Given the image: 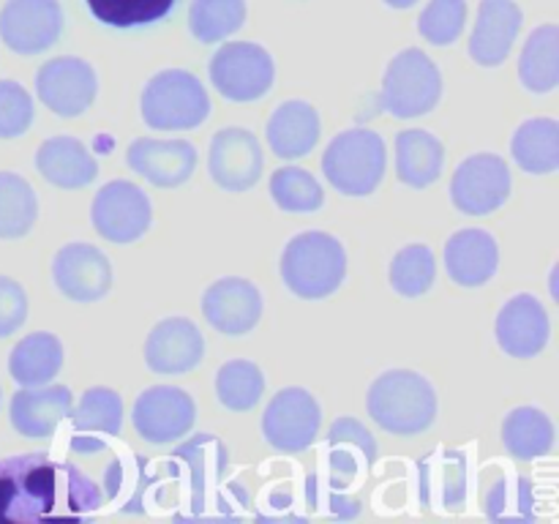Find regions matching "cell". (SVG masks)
Returning <instances> with one entry per match:
<instances>
[{"label": "cell", "mask_w": 559, "mask_h": 524, "mask_svg": "<svg viewBox=\"0 0 559 524\" xmlns=\"http://www.w3.org/2000/svg\"><path fill=\"white\" fill-rule=\"evenodd\" d=\"M495 336L502 353L511 358H535L546 349L551 336V320L546 306L535 295L519 293L500 309Z\"/></svg>", "instance_id": "obj_18"}, {"label": "cell", "mask_w": 559, "mask_h": 524, "mask_svg": "<svg viewBox=\"0 0 559 524\" xmlns=\"http://www.w3.org/2000/svg\"><path fill=\"white\" fill-rule=\"evenodd\" d=\"M265 136L267 145L278 158L295 162V158L309 156L322 136L320 112L309 102L289 98V102L278 104L273 109L265 126Z\"/></svg>", "instance_id": "obj_24"}, {"label": "cell", "mask_w": 559, "mask_h": 524, "mask_svg": "<svg viewBox=\"0 0 559 524\" xmlns=\"http://www.w3.org/2000/svg\"><path fill=\"white\" fill-rule=\"evenodd\" d=\"M36 118L33 96L14 80H0V140L27 134Z\"/></svg>", "instance_id": "obj_41"}, {"label": "cell", "mask_w": 559, "mask_h": 524, "mask_svg": "<svg viewBox=\"0 0 559 524\" xmlns=\"http://www.w3.org/2000/svg\"><path fill=\"white\" fill-rule=\"evenodd\" d=\"M197 147L186 140H153L140 136L126 151V162L140 178L158 189L183 186L197 169Z\"/></svg>", "instance_id": "obj_21"}, {"label": "cell", "mask_w": 559, "mask_h": 524, "mask_svg": "<svg viewBox=\"0 0 559 524\" xmlns=\"http://www.w3.org/2000/svg\"><path fill=\"white\" fill-rule=\"evenodd\" d=\"M265 393V374L254 360L233 358L218 369L216 396L229 413H249Z\"/></svg>", "instance_id": "obj_34"}, {"label": "cell", "mask_w": 559, "mask_h": 524, "mask_svg": "<svg viewBox=\"0 0 559 524\" xmlns=\"http://www.w3.org/2000/svg\"><path fill=\"white\" fill-rule=\"evenodd\" d=\"M262 169H265V156L262 145L249 129L243 126H227L216 131L207 151V172L213 183L224 191H249L260 183Z\"/></svg>", "instance_id": "obj_13"}, {"label": "cell", "mask_w": 559, "mask_h": 524, "mask_svg": "<svg viewBox=\"0 0 559 524\" xmlns=\"http://www.w3.org/2000/svg\"><path fill=\"white\" fill-rule=\"evenodd\" d=\"M366 409L388 434L415 437L435 426L440 404L435 385L424 374L413 369H391L369 385Z\"/></svg>", "instance_id": "obj_2"}, {"label": "cell", "mask_w": 559, "mask_h": 524, "mask_svg": "<svg viewBox=\"0 0 559 524\" xmlns=\"http://www.w3.org/2000/svg\"><path fill=\"white\" fill-rule=\"evenodd\" d=\"M486 513L489 519L497 522H522V519H533L535 505H533V484L524 478H508L497 480L495 489L489 491V500H486Z\"/></svg>", "instance_id": "obj_40"}, {"label": "cell", "mask_w": 559, "mask_h": 524, "mask_svg": "<svg viewBox=\"0 0 559 524\" xmlns=\"http://www.w3.org/2000/svg\"><path fill=\"white\" fill-rule=\"evenodd\" d=\"M385 3L391 5V9H399V11H402V9H413V5L418 3V0H385Z\"/></svg>", "instance_id": "obj_44"}, {"label": "cell", "mask_w": 559, "mask_h": 524, "mask_svg": "<svg viewBox=\"0 0 559 524\" xmlns=\"http://www.w3.org/2000/svg\"><path fill=\"white\" fill-rule=\"evenodd\" d=\"M511 156L530 175H551L559 169V120L530 118L513 131Z\"/></svg>", "instance_id": "obj_30"}, {"label": "cell", "mask_w": 559, "mask_h": 524, "mask_svg": "<svg viewBox=\"0 0 559 524\" xmlns=\"http://www.w3.org/2000/svg\"><path fill=\"white\" fill-rule=\"evenodd\" d=\"M60 369H63V344L47 331L27 333L9 355V374L22 388L47 385Z\"/></svg>", "instance_id": "obj_28"}, {"label": "cell", "mask_w": 559, "mask_h": 524, "mask_svg": "<svg viewBox=\"0 0 559 524\" xmlns=\"http://www.w3.org/2000/svg\"><path fill=\"white\" fill-rule=\"evenodd\" d=\"M27 320V295L20 282L0 276V338L20 331Z\"/></svg>", "instance_id": "obj_43"}, {"label": "cell", "mask_w": 559, "mask_h": 524, "mask_svg": "<svg viewBox=\"0 0 559 524\" xmlns=\"http://www.w3.org/2000/svg\"><path fill=\"white\" fill-rule=\"evenodd\" d=\"M420 500L435 511H459L467 500V456L435 451L418 464Z\"/></svg>", "instance_id": "obj_26"}, {"label": "cell", "mask_w": 559, "mask_h": 524, "mask_svg": "<svg viewBox=\"0 0 559 524\" xmlns=\"http://www.w3.org/2000/svg\"><path fill=\"white\" fill-rule=\"evenodd\" d=\"M555 420L540 407H516L502 420V445L513 458L533 462L555 445Z\"/></svg>", "instance_id": "obj_31"}, {"label": "cell", "mask_w": 559, "mask_h": 524, "mask_svg": "<svg viewBox=\"0 0 559 524\" xmlns=\"http://www.w3.org/2000/svg\"><path fill=\"white\" fill-rule=\"evenodd\" d=\"M442 98V74L435 60L418 47L402 49L382 76V107L393 118L429 115Z\"/></svg>", "instance_id": "obj_6"}, {"label": "cell", "mask_w": 559, "mask_h": 524, "mask_svg": "<svg viewBox=\"0 0 559 524\" xmlns=\"http://www.w3.org/2000/svg\"><path fill=\"white\" fill-rule=\"evenodd\" d=\"M202 317L224 336H246L262 320L260 287L249 278H218L202 293Z\"/></svg>", "instance_id": "obj_16"}, {"label": "cell", "mask_w": 559, "mask_h": 524, "mask_svg": "<svg viewBox=\"0 0 559 524\" xmlns=\"http://www.w3.org/2000/svg\"><path fill=\"white\" fill-rule=\"evenodd\" d=\"M271 200L287 213H317L325 205V191L309 169L282 167L271 175Z\"/></svg>", "instance_id": "obj_37"}, {"label": "cell", "mask_w": 559, "mask_h": 524, "mask_svg": "<svg viewBox=\"0 0 559 524\" xmlns=\"http://www.w3.org/2000/svg\"><path fill=\"white\" fill-rule=\"evenodd\" d=\"M85 3L93 20L120 31L153 25L175 9V0H85Z\"/></svg>", "instance_id": "obj_38"}, {"label": "cell", "mask_w": 559, "mask_h": 524, "mask_svg": "<svg viewBox=\"0 0 559 524\" xmlns=\"http://www.w3.org/2000/svg\"><path fill=\"white\" fill-rule=\"evenodd\" d=\"M513 189L511 167L497 153H475L456 167L451 180V202L464 216H489L500 211Z\"/></svg>", "instance_id": "obj_8"}, {"label": "cell", "mask_w": 559, "mask_h": 524, "mask_svg": "<svg viewBox=\"0 0 559 524\" xmlns=\"http://www.w3.org/2000/svg\"><path fill=\"white\" fill-rule=\"evenodd\" d=\"M74 396L66 385H27L14 393L9 407L11 426L22 437H52L58 426L69 418Z\"/></svg>", "instance_id": "obj_23"}, {"label": "cell", "mask_w": 559, "mask_h": 524, "mask_svg": "<svg viewBox=\"0 0 559 524\" xmlns=\"http://www.w3.org/2000/svg\"><path fill=\"white\" fill-rule=\"evenodd\" d=\"M322 407L306 388H284L267 402L262 415V434L267 445L282 453H304L317 442Z\"/></svg>", "instance_id": "obj_10"}, {"label": "cell", "mask_w": 559, "mask_h": 524, "mask_svg": "<svg viewBox=\"0 0 559 524\" xmlns=\"http://www.w3.org/2000/svg\"><path fill=\"white\" fill-rule=\"evenodd\" d=\"M278 267L289 293L304 300H322L347 278V251L331 233L309 229L284 246Z\"/></svg>", "instance_id": "obj_3"}, {"label": "cell", "mask_w": 559, "mask_h": 524, "mask_svg": "<svg viewBox=\"0 0 559 524\" xmlns=\"http://www.w3.org/2000/svg\"><path fill=\"white\" fill-rule=\"evenodd\" d=\"M140 112L156 131H191L200 129L211 115V96L191 71L164 69L147 80Z\"/></svg>", "instance_id": "obj_4"}, {"label": "cell", "mask_w": 559, "mask_h": 524, "mask_svg": "<svg viewBox=\"0 0 559 524\" xmlns=\"http://www.w3.org/2000/svg\"><path fill=\"white\" fill-rule=\"evenodd\" d=\"M71 451L93 456L104 451L123 429V398L112 388H91L71 407Z\"/></svg>", "instance_id": "obj_19"}, {"label": "cell", "mask_w": 559, "mask_h": 524, "mask_svg": "<svg viewBox=\"0 0 559 524\" xmlns=\"http://www.w3.org/2000/svg\"><path fill=\"white\" fill-rule=\"evenodd\" d=\"M211 82L224 98L238 104L267 96L276 82V60L254 41H229L211 58Z\"/></svg>", "instance_id": "obj_7"}, {"label": "cell", "mask_w": 559, "mask_h": 524, "mask_svg": "<svg viewBox=\"0 0 559 524\" xmlns=\"http://www.w3.org/2000/svg\"><path fill=\"white\" fill-rule=\"evenodd\" d=\"M36 169L49 186L74 191L98 178V162L76 136H49L36 151Z\"/></svg>", "instance_id": "obj_25"}, {"label": "cell", "mask_w": 559, "mask_h": 524, "mask_svg": "<svg viewBox=\"0 0 559 524\" xmlns=\"http://www.w3.org/2000/svg\"><path fill=\"white\" fill-rule=\"evenodd\" d=\"M91 222L109 243H134L151 229L153 205L145 191L131 180H109L93 196Z\"/></svg>", "instance_id": "obj_9"}, {"label": "cell", "mask_w": 559, "mask_h": 524, "mask_svg": "<svg viewBox=\"0 0 559 524\" xmlns=\"http://www.w3.org/2000/svg\"><path fill=\"white\" fill-rule=\"evenodd\" d=\"M328 448H336V451L353 453V456H358L360 462L366 458V467H371V464L377 462L374 437H371L369 429H366V426L360 424V420H355V418L333 420L331 434H328Z\"/></svg>", "instance_id": "obj_42"}, {"label": "cell", "mask_w": 559, "mask_h": 524, "mask_svg": "<svg viewBox=\"0 0 559 524\" xmlns=\"http://www.w3.org/2000/svg\"><path fill=\"white\" fill-rule=\"evenodd\" d=\"M385 140L371 129H347L336 134L322 156L328 183L344 196H369L385 178Z\"/></svg>", "instance_id": "obj_5"}, {"label": "cell", "mask_w": 559, "mask_h": 524, "mask_svg": "<svg viewBox=\"0 0 559 524\" xmlns=\"http://www.w3.org/2000/svg\"><path fill=\"white\" fill-rule=\"evenodd\" d=\"M445 164V145L440 136L424 129H404L396 134V175L409 189L437 183Z\"/></svg>", "instance_id": "obj_27"}, {"label": "cell", "mask_w": 559, "mask_h": 524, "mask_svg": "<svg viewBox=\"0 0 559 524\" xmlns=\"http://www.w3.org/2000/svg\"><path fill=\"white\" fill-rule=\"evenodd\" d=\"M519 80L524 91L544 96L557 91L559 85V27L555 22L540 25L530 33L524 41L522 58H519Z\"/></svg>", "instance_id": "obj_29"}, {"label": "cell", "mask_w": 559, "mask_h": 524, "mask_svg": "<svg viewBox=\"0 0 559 524\" xmlns=\"http://www.w3.org/2000/svg\"><path fill=\"white\" fill-rule=\"evenodd\" d=\"M524 14L516 0H480L478 20L469 36V58L484 69H497L513 52Z\"/></svg>", "instance_id": "obj_20"}, {"label": "cell", "mask_w": 559, "mask_h": 524, "mask_svg": "<svg viewBox=\"0 0 559 524\" xmlns=\"http://www.w3.org/2000/svg\"><path fill=\"white\" fill-rule=\"evenodd\" d=\"M445 271L459 287H484L500 271V243L489 229H459L445 243Z\"/></svg>", "instance_id": "obj_22"}, {"label": "cell", "mask_w": 559, "mask_h": 524, "mask_svg": "<svg viewBox=\"0 0 559 524\" xmlns=\"http://www.w3.org/2000/svg\"><path fill=\"white\" fill-rule=\"evenodd\" d=\"M151 469L140 453H123L115 458L104 475V491L107 500L115 502L118 511L142 513L147 508V491H151Z\"/></svg>", "instance_id": "obj_32"}, {"label": "cell", "mask_w": 559, "mask_h": 524, "mask_svg": "<svg viewBox=\"0 0 559 524\" xmlns=\"http://www.w3.org/2000/svg\"><path fill=\"white\" fill-rule=\"evenodd\" d=\"M52 282L74 303H96L112 289V265L93 243H66L52 260Z\"/></svg>", "instance_id": "obj_15"}, {"label": "cell", "mask_w": 559, "mask_h": 524, "mask_svg": "<svg viewBox=\"0 0 559 524\" xmlns=\"http://www.w3.org/2000/svg\"><path fill=\"white\" fill-rule=\"evenodd\" d=\"M467 22V0H429L418 16V33L435 47L456 41Z\"/></svg>", "instance_id": "obj_39"}, {"label": "cell", "mask_w": 559, "mask_h": 524, "mask_svg": "<svg viewBox=\"0 0 559 524\" xmlns=\"http://www.w3.org/2000/svg\"><path fill=\"white\" fill-rule=\"evenodd\" d=\"M38 196L22 175L0 169V240H20L36 227Z\"/></svg>", "instance_id": "obj_33"}, {"label": "cell", "mask_w": 559, "mask_h": 524, "mask_svg": "<svg viewBox=\"0 0 559 524\" xmlns=\"http://www.w3.org/2000/svg\"><path fill=\"white\" fill-rule=\"evenodd\" d=\"M131 424L145 442L167 445L194 429L197 404L183 388L153 385L136 396L131 407Z\"/></svg>", "instance_id": "obj_12"}, {"label": "cell", "mask_w": 559, "mask_h": 524, "mask_svg": "<svg viewBox=\"0 0 559 524\" xmlns=\"http://www.w3.org/2000/svg\"><path fill=\"white\" fill-rule=\"evenodd\" d=\"M38 102L58 118H80L98 96V76L87 60L63 55L52 58L36 74Z\"/></svg>", "instance_id": "obj_11"}, {"label": "cell", "mask_w": 559, "mask_h": 524, "mask_svg": "<svg viewBox=\"0 0 559 524\" xmlns=\"http://www.w3.org/2000/svg\"><path fill=\"white\" fill-rule=\"evenodd\" d=\"M102 508V489L69 462L22 453L0 462V522H74Z\"/></svg>", "instance_id": "obj_1"}, {"label": "cell", "mask_w": 559, "mask_h": 524, "mask_svg": "<svg viewBox=\"0 0 559 524\" xmlns=\"http://www.w3.org/2000/svg\"><path fill=\"white\" fill-rule=\"evenodd\" d=\"M63 22L58 0H5L0 38L16 55L47 52L63 36Z\"/></svg>", "instance_id": "obj_14"}, {"label": "cell", "mask_w": 559, "mask_h": 524, "mask_svg": "<svg viewBox=\"0 0 559 524\" xmlns=\"http://www.w3.org/2000/svg\"><path fill=\"white\" fill-rule=\"evenodd\" d=\"M246 22V0H191L189 31L197 41L218 44Z\"/></svg>", "instance_id": "obj_35"}, {"label": "cell", "mask_w": 559, "mask_h": 524, "mask_svg": "<svg viewBox=\"0 0 559 524\" xmlns=\"http://www.w3.org/2000/svg\"><path fill=\"white\" fill-rule=\"evenodd\" d=\"M391 287L402 298H420L437 282L435 251L424 243H409L391 260Z\"/></svg>", "instance_id": "obj_36"}, {"label": "cell", "mask_w": 559, "mask_h": 524, "mask_svg": "<svg viewBox=\"0 0 559 524\" xmlns=\"http://www.w3.org/2000/svg\"><path fill=\"white\" fill-rule=\"evenodd\" d=\"M202 355H205V338L189 317H167L156 322L145 338V364L153 374H186L200 366Z\"/></svg>", "instance_id": "obj_17"}, {"label": "cell", "mask_w": 559, "mask_h": 524, "mask_svg": "<svg viewBox=\"0 0 559 524\" xmlns=\"http://www.w3.org/2000/svg\"><path fill=\"white\" fill-rule=\"evenodd\" d=\"M0 398H3V391H0Z\"/></svg>", "instance_id": "obj_45"}]
</instances>
